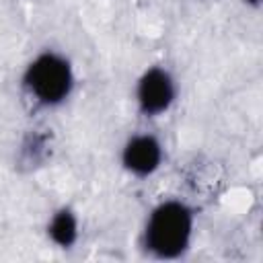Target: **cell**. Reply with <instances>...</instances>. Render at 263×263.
Instances as JSON below:
<instances>
[{
  "instance_id": "2",
  "label": "cell",
  "mask_w": 263,
  "mask_h": 263,
  "mask_svg": "<svg viewBox=\"0 0 263 263\" xmlns=\"http://www.w3.org/2000/svg\"><path fill=\"white\" fill-rule=\"evenodd\" d=\"M23 84L35 103L43 107H58L66 103L74 90L72 64L58 51H41L29 62Z\"/></svg>"
},
{
  "instance_id": "1",
  "label": "cell",
  "mask_w": 263,
  "mask_h": 263,
  "mask_svg": "<svg viewBox=\"0 0 263 263\" xmlns=\"http://www.w3.org/2000/svg\"><path fill=\"white\" fill-rule=\"evenodd\" d=\"M193 226L195 214L185 201H160L148 214L142 234L144 249L156 259H177L189 249Z\"/></svg>"
},
{
  "instance_id": "5",
  "label": "cell",
  "mask_w": 263,
  "mask_h": 263,
  "mask_svg": "<svg viewBox=\"0 0 263 263\" xmlns=\"http://www.w3.org/2000/svg\"><path fill=\"white\" fill-rule=\"evenodd\" d=\"M78 234H80V224L70 208H60L51 214L47 222V236L53 245H58L60 249H70L78 240Z\"/></svg>"
},
{
  "instance_id": "4",
  "label": "cell",
  "mask_w": 263,
  "mask_h": 263,
  "mask_svg": "<svg viewBox=\"0 0 263 263\" xmlns=\"http://www.w3.org/2000/svg\"><path fill=\"white\" fill-rule=\"evenodd\" d=\"M164 160V146L154 134H134L125 140L121 148L123 168L140 179L154 175Z\"/></svg>"
},
{
  "instance_id": "6",
  "label": "cell",
  "mask_w": 263,
  "mask_h": 263,
  "mask_svg": "<svg viewBox=\"0 0 263 263\" xmlns=\"http://www.w3.org/2000/svg\"><path fill=\"white\" fill-rule=\"evenodd\" d=\"M245 2H249V4H253V6H259L261 0H245Z\"/></svg>"
},
{
  "instance_id": "3",
  "label": "cell",
  "mask_w": 263,
  "mask_h": 263,
  "mask_svg": "<svg viewBox=\"0 0 263 263\" xmlns=\"http://www.w3.org/2000/svg\"><path fill=\"white\" fill-rule=\"evenodd\" d=\"M177 101V80L162 66H152L142 72L136 82V103L146 117L164 115Z\"/></svg>"
}]
</instances>
